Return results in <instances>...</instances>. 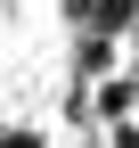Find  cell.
Masks as SVG:
<instances>
[{
    "label": "cell",
    "mask_w": 139,
    "mask_h": 148,
    "mask_svg": "<svg viewBox=\"0 0 139 148\" xmlns=\"http://www.w3.org/2000/svg\"><path fill=\"white\" fill-rule=\"evenodd\" d=\"M139 25V0H98V33H131Z\"/></svg>",
    "instance_id": "obj_1"
},
{
    "label": "cell",
    "mask_w": 139,
    "mask_h": 148,
    "mask_svg": "<svg viewBox=\"0 0 139 148\" xmlns=\"http://www.w3.org/2000/svg\"><path fill=\"white\" fill-rule=\"evenodd\" d=\"M0 148H41V132H0Z\"/></svg>",
    "instance_id": "obj_2"
}]
</instances>
